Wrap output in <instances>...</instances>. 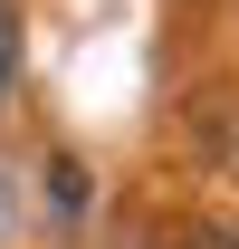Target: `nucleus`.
I'll use <instances>...</instances> for the list:
<instances>
[{
    "mask_svg": "<svg viewBox=\"0 0 239 249\" xmlns=\"http://www.w3.org/2000/svg\"><path fill=\"white\" fill-rule=\"evenodd\" d=\"M172 249H239V230H230V220H191Z\"/></svg>",
    "mask_w": 239,
    "mask_h": 249,
    "instance_id": "obj_2",
    "label": "nucleus"
},
{
    "mask_svg": "<svg viewBox=\"0 0 239 249\" xmlns=\"http://www.w3.org/2000/svg\"><path fill=\"white\" fill-rule=\"evenodd\" d=\"M19 87V0H0V106Z\"/></svg>",
    "mask_w": 239,
    "mask_h": 249,
    "instance_id": "obj_1",
    "label": "nucleus"
}]
</instances>
